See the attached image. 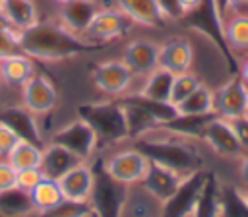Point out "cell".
Wrapping results in <instances>:
<instances>
[{
	"label": "cell",
	"mask_w": 248,
	"mask_h": 217,
	"mask_svg": "<svg viewBox=\"0 0 248 217\" xmlns=\"http://www.w3.org/2000/svg\"><path fill=\"white\" fill-rule=\"evenodd\" d=\"M17 48L19 52L31 56L33 60L64 62V60L93 52L99 48V45L85 39L83 35L72 33L62 23L39 19L31 27L19 31Z\"/></svg>",
	"instance_id": "obj_1"
},
{
	"label": "cell",
	"mask_w": 248,
	"mask_h": 217,
	"mask_svg": "<svg viewBox=\"0 0 248 217\" xmlns=\"http://www.w3.org/2000/svg\"><path fill=\"white\" fill-rule=\"evenodd\" d=\"M134 141H136L134 145L149 161L170 167V169H174L186 176L202 170L203 161L192 143L194 140L172 134L165 126H155Z\"/></svg>",
	"instance_id": "obj_2"
},
{
	"label": "cell",
	"mask_w": 248,
	"mask_h": 217,
	"mask_svg": "<svg viewBox=\"0 0 248 217\" xmlns=\"http://www.w3.org/2000/svg\"><path fill=\"white\" fill-rule=\"evenodd\" d=\"M78 116L83 118L93 128L99 140V147L128 140V128L120 101L83 103L78 107Z\"/></svg>",
	"instance_id": "obj_3"
},
{
	"label": "cell",
	"mask_w": 248,
	"mask_h": 217,
	"mask_svg": "<svg viewBox=\"0 0 248 217\" xmlns=\"http://www.w3.org/2000/svg\"><path fill=\"white\" fill-rule=\"evenodd\" d=\"M95 178H93V190L89 196V205L93 209V217H120L128 188L126 184L114 180L107 170L95 169Z\"/></svg>",
	"instance_id": "obj_4"
},
{
	"label": "cell",
	"mask_w": 248,
	"mask_h": 217,
	"mask_svg": "<svg viewBox=\"0 0 248 217\" xmlns=\"http://www.w3.org/2000/svg\"><path fill=\"white\" fill-rule=\"evenodd\" d=\"M101 167L107 170V174H110L114 180L132 186V184H140L147 170H149V159L136 147H126V149H118L112 155H108Z\"/></svg>",
	"instance_id": "obj_5"
},
{
	"label": "cell",
	"mask_w": 248,
	"mask_h": 217,
	"mask_svg": "<svg viewBox=\"0 0 248 217\" xmlns=\"http://www.w3.org/2000/svg\"><path fill=\"white\" fill-rule=\"evenodd\" d=\"M50 141L66 147L68 151L78 155L81 161H89L95 155V151L99 149V140H97L93 128L79 116L66 122L58 130H54Z\"/></svg>",
	"instance_id": "obj_6"
},
{
	"label": "cell",
	"mask_w": 248,
	"mask_h": 217,
	"mask_svg": "<svg viewBox=\"0 0 248 217\" xmlns=\"http://www.w3.org/2000/svg\"><path fill=\"white\" fill-rule=\"evenodd\" d=\"M91 79L95 83V87L108 95V97H124L132 85V81L136 79L134 74L130 72V68L120 60L116 58H110V60H103L99 64L93 66L91 70Z\"/></svg>",
	"instance_id": "obj_7"
},
{
	"label": "cell",
	"mask_w": 248,
	"mask_h": 217,
	"mask_svg": "<svg viewBox=\"0 0 248 217\" xmlns=\"http://www.w3.org/2000/svg\"><path fill=\"white\" fill-rule=\"evenodd\" d=\"M132 25H134L132 19L124 12H120L116 6H101L93 21L89 23L87 31L83 33V37L97 45H103V43H110L114 39L124 37Z\"/></svg>",
	"instance_id": "obj_8"
},
{
	"label": "cell",
	"mask_w": 248,
	"mask_h": 217,
	"mask_svg": "<svg viewBox=\"0 0 248 217\" xmlns=\"http://www.w3.org/2000/svg\"><path fill=\"white\" fill-rule=\"evenodd\" d=\"M21 105L33 114H48L58 103V89L43 72H35L21 87Z\"/></svg>",
	"instance_id": "obj_9"
},
{
	"label": "cell",
	"mask_w": 248,
	"mask_h": 217,
	"mask_svg": "<svg viewBox=\"0 0 248 217\" xmlns=\"http://www.w3.org/2000/svg\"><path fill=\"white\" fill-rule=\"evenodd\" d=\"M248 107V85L238 78L229 79L221 87L213 89V114L221 118L244 116Z\"/></svg>",
	"instance_id": "obj_10"
},
{
	"label": "cell",
	"mask_w": 248,
	"mask_h": 217,
	"mask_svg": "<svg viewBox=\"0 0 248 217\" xmlns=\"http://www.w3.org/2000/svg\"><path fill=\"white\" fill-rule=\"evenodd\" d=\"M200 140L203 143H207L221 157H227V159H242V155H244V149L240 147V143H238V140H236V136L232 132V126H231V122L227 118L213 116L205 124Z\"/></svg>",
	"instance_id": "obj_11"
},
{
	"label": "cell",
	"mask_w": 248,
	"mask_h": 217,
	"mask_svg": "<svg viewBox=\"0 0 248 217\" xmlns=\"http://www.w3.org/2000/svg\"><path fill=\"white\" fill-rule=\"evenodd\" d=\"M188 176L182 174V172H178V170H174V169H170V167H165L161 163L149 161V170H147L145 178L140 184L165 205L178 192V188L182 186V182Z\"/></svg>",
	"instance_id": "obj_12"
},
{
	"label": "cell",
	"mask_w": 248,
	"mask_h": 217,
	"mask_svg": "<svg viewBox=\"0 0 248 217\" xmlns=\"http://www.w3.org/2000/svg\"><path fill=\"white\" fill-rule=\"evenodd\" d=\"M159 43L151 39H134L126 45L122 62L130 68L134 78H145L155 68H159Z\"/></svg>",
	"instance_id": "obj_13"
},
{
	"label": "cell",
	"mask_w": 248,
	"mask_h": 217,
	"mask_svg": "<svg viewBox=\"0 0 248 217\" xmlns=\"http://www.w3.org/2000/svg\"><path fill=\"white\" fill-rule=\"evenodd\" d=\"M0 122L6 124L19 140H27V141H33L37 145L43 141L39 116L33 114L23 105L2 107L0 108Z\"/></svg>",
	"instance_id": "obj_14"
},
{
	"label": "cell",
	"mask_w": 248,
	"mask_h": 217,
	"mask_svg": "<svg viewBox=\"0 0 248 217\" xmlns=\"http://www.w3.org/2000/svg\"><path fill=\"white\" fill-rule=\"evenodd\" d=\"M93 165L89 161L78 163L74 169H70L64 176L58 178L60 192L64 200H74V202H89L91 190H93Z\"/></svg>",
	"instance_id": "obj_15"
},
{
	"label": "cell",
	"mask_w": 248,
	"mask_h": 217,
	"mask_svg": "<svg viewBox=\"0 0 248 217\" xmlns=\"http://www.w3.org/2000/svg\"><path fill=\"white\" fill-rule=\"evenodd\" d=\"M159 68L169 70L170 74H182L192 68L194 48L186 37H172L159 45Z\"/></svg>",
	"instance_id": "obj_16"
},
{
	"label": "cell",
	"mask_w": 248,
	"mask_h": 217,
	"mask_svg": "<svg viewBox=\"0 0 248 217\" xmlns=\"http://www.w3.org/2000/svg\"><path fill=\"white\" fill-rule=\"evenodd\" d=\"M205 178H207V172H203V170H198V172L190 174L182 182L178 192L163 205V215L161 217H180L182 213L192 209L200 200V194H202V188L205 184Z\"/></svg>",
	"instance_id": "obj_17"
},
{
	"label": "cell",
	"mask_w": 248,
	"mask_h": 217,
	"mask_svg": "<svg viewBox=\"0 0 248 217\" xmlns=\"http://www.w3.org/2000/svg\"><path fill=\"white\" fill-rule=\"evenodd\" d=\"M101 10L99 0H70L60 6L58 17L66 29H70L76 35H83L93 21L95 14Z\"/></svg>",
	"instance_id": "obj_18"
},
{
	"label": "cell",
	"mask_w": 248,
	"mask_h": 217,
	"mask_svg": "<svg viewBox=\"0 0 248 217\" xmlns=\"http://www.w3.org/2000/svg\"><path fill=\"white\" fill-rule=\"evenodd\" d=\"M78 163H81V159H79L78 155H74V153L68 151L66 147H62V145L50 141L48 145L43 147L39 170L43 172L45 178L58 180V178L64 176L70 169H74Z\"/></svg>",
	"instance_id": "obj_19"
},
{
	"label": "cell",
	"mask_w": 248,
	"mask_h": 217,
	"mask_svg": "<svg viewBox=\"0 0 248 217\" xmlns=\"http://www.w3.org/2000/svg\"><path fill=\"white\" fill-rule=\"evenodd\" d=\"M163 203L151 196L141 184H132L128 188L120 217H161Z\"/></svg>",
	"instance_id": "obj_20"
},
{
	"label": "cell",
	"mask_w": 248,
	"mask_h": 217,
	"mask_svg": "<svg viewBox=\"0 0 248 217\" xmlns=\"http://www.w3.org/2000/svg\"><path fill=\"white\" fill-rule=\"evenodd\" d=\"M35 72V60L19 50L0 58V81L10 87H21Z\"/></svg>",
	"instance_id": "obj_21"
},
{
	"label": "cell",
	"mask_w": 248,
	"mask_h": 217,
	"mask_svg": "<svg viewBox=\"0 0 248 217\" xmlns=\"http://www.w3.org/2000/svg\"><path fill=\"white\" fill-rule=\"evenodd\" d=\"M116 8L124 12L132 23H140L145 27H161L167 23L157 0H116Z\"/></svg>",
	"instance_id": "obj_22"
},
{
	"label": "cell",
	"mask_w": 248,
	"mask_h": 217,
	"mask_svg": "<svg viewBox=\"0 0 248 217\" xmlns=\"http://www.w3.org/2000/svg\"><path fill=\"white\" fill-rule=\"evenodd\" d=\"M172 78L165 68H155L151 74L143 78V83L138 91V95L151 99V101H161V103H170V89H172Z\"/></svg>",
	"instance_id": "obj_23"
},
{
	"label": "cell",
	"mask_w": 248,
	"mask_h": 217,
	"mask_svg": "<svg viewBox=\"0 0 248 217\" xmlns=\"http://www.w3.org/2000/svg\"><path fill=\"white\" fill-rule=\"evenodd\" d=\"M35 207L31 203L29 192L12 186L0 192V217H33Z\"/></svg>",
	"instance_id": "obj_24"
},
{
	"label": "cell",
	"mask_w": 248,
	"mask_h": 217,
	"mask_svg": "<svg viewBox=\"0 0 248 217\" xmlns=\"http://www.w3.org/2000/svg\"><path fill=\"white\" fill-rule=\"evenodd\" d=\"M0 10L8 17V21L19 31L39 21V8L33 0H2Z\"/></svg>",
	"instance_id": "obj_25"
},
{
	"label": "cell",
	"mask_w": 248,
	"mask_h": 217,
	"mask_svg": "<svg viewBox=\"0 0 248 217\" xmlns=\"http://www.w3.org/2000/svg\"><path fill=\"white\" fill-rule=\"evenodd\" d=\"M29 198H31V203L35 207V213L48 211L64 200L62 192H60V186H58V180L45 178V176L29 190Z\"/></svg>",
	"instance_id": "obj_26"
},
{
	"label": "cell",
	"mask_w": 248,
	"mask_h": 217,
	"mask_svg": "<svg viewBox=\"0 0 248 217\" xmlns=\"http://www.w3.org/2000/svg\"><path fill=\"white\" fill-rule=\"evenodd\" d=\"M176 110L178 114H213V89L205 83L198 85L176 105Z\"/></svg>",
	"instance_id": "obj_27"
},
{
	"label": "cell",
	"mask_w": 248,
	"mask_h": 217,
	"mask_svg": "<svg viewBox=\"0 0 248 217\" xmlns=\"http://www.w3.org/2000/svg\"><path fill=\"white\" fill-rule=\"evenodd\" d=\"M41 153H43V147L41 145H37L33 141H27V140H17L16 145L10 149V153L6 155V161L16 170L35 169L41 163Z\"/></svg>",
	"instance_id": "obj_28"
},
{
	"label": "cell",
	"mask_w": 248,
	"mask_h": 217,
	"mask_svg": "<svg viewBox=\"0 0 248 217\" xmlns=\"http://www.w3.org/2000/svg\"><path fill=\"white\" fill-rule=\"evenodd\" d=\"M223 37L232 50H248V14H232L225 21Z\"/></svg>",
	"instance_id": "obj_29"
},
{
	"label": "cell",
	"mask_w": 248,
	"mask_h": 217,
	"mask_svg": "<svg viewBox=\"0 0 248 217\" xmlns=\"http://www.w3.org/2000/svg\"><path fill=\"white\" fill-rule=\"evenodd\" d=\"M217 217H248V207L240 196V188L232 184L219 186V215Z\"/></svg>",
	"instance_id": "obj_30"
},
{
	"label": "cell",
	"mask_w": 248,
	"mask_h": 217,
	"mask_svg": "<svg viewBox=\"0 0 248 217\" xmlns=\"http://www.w3.org/2000/svg\"><path fill=\"white\" fill-rule=\"evenodd\" d=\"M219 182L207 172L205 184L202 188L200 200L196 203V217H217L219 215Z\"/></svg>",
	"instance_id": "obj_31"
},
{
	"label": "cell",
	"mask_w": 248,
	"mask_h": 217,
	"mask_svg": "<svg viewBox=\"0 0 248 217\" xmlns=\"http://www.w3.org/2000/svg\"><path fill=\"white\" fill-rule=\"evenodd\" d=\"M33 217H93V209H91L89 202L62 200L52 209L43 211V213H35Z\"/></svg>",
	"instance_id": "obj_32"
},
{
	"label": "cell",
	"mask_w": 248,
	"mask_h": 217,
	"mask_svg": "<svg viewBox=\"0 0 248 217\" xmlns=\"http://www.w3.org/2000/svg\"><path fill=\"white\" fill-rule=\"evenodd\" d=\"M202 78L192 74L190 70L188 72H182V74H174L172 78V89H170V103L176 107L182 99H186L198 85H202Z\"/></svg>",
	"instance_id": "obj_33"
},
{
	"label": "cell",
	"mask_w": 248,
	"mask_h": 217,
	"mask_svg": "<svg viewBox=\"0 0 248 217\" xmlns=\"http://www.w3.org/2000/svg\"><path fill=\"white\" fill-rule=\"evenodd\" d=\"M41 178H43V172L39 170V167L16 170V186L21 188V190H25V192H29Z\"/></svg>",
	"instance_id": "obj_34"
},
{
	"label": "cell",
	"mask_w": 248,
	"mask_h": 217,
	"mask_svg": "<svg viewBox=\"0 0 248 217\" xmlns=\"http://www.w3.org/2000/svg\"><path fill=\"white\" fill-rule=\"evenodd\" d=\"M229 122L232 126V132H234L240 147L244 149V153H248V118L246 116H238V118H231Z\"/></svg>",
	"instance_id": "obj_35"
},
{
	"label": "cell",
	"mask_w": 248,
	"mask_h": 217,
	"mask_svg": "<svg viewBox=\"0 0 248 217\" xmlns=\"http://www.w3.org/2000/svg\"><path fill=\"white\" fill-rule=\"evenodd\" d=\"M17 35H19V31H12V33L0 31V58L19 50L17 48Z\"/></svg>",
	"instance_id": "obj_36"
},
{
	"label": "cell",
	"mask_w": 248,
	"mask_h": 217,
	"mask_svg": "<svg viewBox=\"0 0 248 217\" xmlns=\"http://www.w3.org/2000/svg\"><path fill=\"white\" fill-rule=\"evenodd\" d=\"M157 4L161 8L163 16L167 17V21H176V19H182L184 17L178 0H157Z\"/></svg>",
	"instance_id": "obj_37"
},
{
	"label": "cell",
	"mask_w": 248,
	"mask_h": 217,
	"mask_svg": "<svg viewBox=\"0 0 248 217\" xmlns=\"http://www.w3.org/2000/svg\"><path fill=\"white\" fill-rule=\"evenodd\" d=\"M19 138L6 126V124H2L0 122V157H4L6 159V155L10 153V149L16 145V141H17Z\"/></svg>",
	"instance_id": "obj_38"
},
{
	"label": "cell",
	"mask_w": 248,
	"mask_h": 217,
	"mask_svg": "<svg viewBox=\"0 0 248 217\" xmlns=\"http://www.w3.org/2000/svg\"><path fill=\"white\" fill-rule=\"evenodd\" d=\"M12 186H16V169L6 159H0V192Z\"/></svg>",
	"instance_id": "obj_39"
},
{
	"label": "cell",
	"mask_w": 248,
	"mask_h": 217,
	"mask_svg": "<svg viewBox=\"0 0 248 217\" xmlns=\"http://www.w3.org/2000/svg\"><path fill=\"white\" fill-rule=\"evenodd\" d=\"M229 14H248V0H227V16Z\"/></svg>",
	"instance_id": "obj_40"
},
{
	"label": "cell",
	"mask_w": 248,
	"mask_h": 217,
	"mask_svg": "<svg viewBox=\"0 0 248 217\" xmlns=\"http://www.w3.org/2000/svg\"><path fill=\"white\" fill-rule=\"evenodd\" d=\"M203 2H205V0H178L180 10H182L184 17H186V16H190V14H194L196 10H200V8L203 6Z\"/></svg>",
	"instance_id": "obj_41"
},
{
	"label": "cell",
	"mask_w": 248,
	"mask_h": 217,
	"mask_svg": "<svg viewBox=\"0 0 248 217\" xmlns=\"http://www.w3.org/2000/svg\"><path fill=\"white\" fill-rule=\"evenodd\" d=\"M238 174H240V182L244 188H248V153L242 155L240 159V169H238Z\"/></svg>",
	"instance_id": "obj_42"
},
{
	"label": "cell",
	"mask_w": 248,
	"mask_h": 217,
	"mask_svg": "<svg viewBox=\"0 0 248 217\" xmlns=\"http://www.w3.org/2000/svg\"><path fill=\"white\" fill-rule=\"evenodd\" d=\"M0 31H6V33H12V31H19V29H16L10 21H8V17L4 16V12L0 10Z\"/></svg>",
	"instance_id": "obj_43"
},
{
	"label": "cell",
	"mask_w": 248,
	"mask_h": 217,
	"mask_svg": "<svg viewBox=\"0 0 248 217\" xmlns=\"http://www.w3.org/2000/svg\"><path fill=\"white\" fill-rule=\"evenodd\" d=\"M238 76H240V79H242V81L248 85V58H246V60L240 64V68H238Z\"/></svg>",
	"instance_id": "obj_44"
},
{
	"label": "cell",
	"mask_w": 248,
	"mask_h": 217,
	"mask_svg": "<svg viewBox=\"0 0 248 217\" xmlns=\"http://www.w3.org/2000/svg\"><path fill=\"white\" fill-rule=\"evenodd\" d=\"M240 196H242V200H244V203L248 207V188H240Z\"/></svg>",
	"instance_id": "obj_45"
},
{
	"label": "cell",
	"mask_w": 248,
	"mask_h": 217,
	"mask_svg": "<svg viewBox=\"0 0 248 217\" xmlns=\"http://www.w3.org/2000/svg\"><path fill=\"white\" fill-rule=\"evenodd\" d=\"M180 217H196V205H194V207H192V209H188V211H186V213H182V215H180Z\"/></svg>",
	"instance_id": "obj_46"
},
{
	"label": "cell",
	"mask_w": 248,
	"mask_h": 217,
	"mask_svg": "<svg viewBox=\"0 0 248 217\" xmlns=\"http://www.w3.org/2000/svg\"><path fill=\"white\" fill-rule=\"evenodd\" d=\"M58 6H62V4H66V2H70V0H54Z\"/></svg>",
	"instance_id": "obj_47"
},
{
	"label": "cell",
	"mask_w": 248,
	"mask_h": 217,
	"mask_svg": "<svg viewBox=\"0 0 248 217\" xmlns=\"http://www.w3.org/2000/svg\"><path fill=\"white\" fill-rule=\"evenodd\" d=\"M244 116H246V118H248V107H246V112H244Z\"/></svg>",
	"instance_id": "obj_48"
},
{
	"label": "cell",
	"mask_w": 248,
	"mask_h": 217,
	"mask_svg": "<svg viewBox=\"0 0 248 217\" xmlns=\"http://www.w3.org/2000/svg\"><path fill=\"white\" fill-rule=\"evenodd\" d=\"M0 4H2V0H0Z\"/></svg>",
	"instance_id": "obj_49"
},
{
	"label": "cell",
	"mask_w": 248,
	"mask_h": 217,
	"mask_svg": "<svg viewBox=\"0 0 248 217\" xmlns=\"http://www.w3.org/2000/svg\"><path fill=\"white\" fill-rule=\"evenodd\" d=\"M0 83H2V81H0Z\"/></svg>",
	"instance_id": "obj_50"
}]
</instances>
